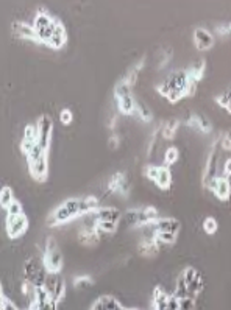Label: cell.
Segmentation results:
<instances>
[{"label":"cell","mask_w":231,"mask_h":310,"mask_svg":"<svg viewBox=\"0 0 231 310\" xmlns=\"http://www.w3.org/2000/svg\"><path fill=\"white\" fill-rule=\"evenodd\" d=\"M99 209V200L96 196H86V198H71L64 201L61 206H58L55 210L50 214L47 218L49 226H57L67 223L72 218H78L81 215L92 214Z\"/></svg>","instance_id":"6da1fadb"},{"label":"cell","mask_w":231,"mask_h":310,"mask_svg":"<svg viewBox=\"0 0 231 310\" xmlns=\"http://www.w3.org/2000/svg\"><path fill=\"white\" fill-rule=\"evenodd\" d=\"M156 90L170 103H176L183 97L194 96L197 90V82L191 78L189 70H176L158 84Z\"/></svg>","instance_id":"7a4b0ae2"},{"label":"cell","mask_w":231,"mask_h":310,"mask_svg":"<svg viewBox=\"0 0 231 310\" xmlns=\"http://www.w3.org/2000/svg\"><path fill=\"white\" fill-rule=\"evenodd\" d=\"M156 218H159L158 210L152 206H147V208L130 209V210L124 212L120 222L128 228H134V226H145L148 223L155 222Z\"/></svg>","instance_id":"3957f363"},{"label":"cell","mask_w":231,"mask_h":310,"mask_svg":"<svg viewBox=\"0 0 231 310\" xmlns=\"http://www.w3.org/2000/svg\"><path fill=\"white\" fill-rule=\"evenodd\" d=\"M222 152H225V150H223V146H222V139L219 136L211 145V152L208 154L205 172H203L201 182H203V187H205V188H209L212 180L217 176V168H219V160H220V153Z\"/></svg>","instance_id":"277c9868"},{"label":"cell","mask_w":231,"mask_h":310,"mask_svg":"<svg viewBox=\"0 0 231 310\" xmlns=\"http://www.w3.org/2000/svg\"><path fill=\"white\" fill-rule=\"evenodd\" d=\"M47 276H49V272L44 265V260L39 259L38 256L36 258H30L24 264V278L25 280L32 282L33 286L36 287L44 286Z\"/></svg>","instance_id":"5b68a950"},{"label":"cell","mask_w":231,"mask_h":310,"mask_svg":"<svg viewBox=\"0 0 231 310\" xmlns=\"http://www.w3.org/2000/svg\"><path fill=\"white\" fill-rule=\"evenodd\" d=\"M43 260H44V265L47 268L49 273H61L63 270V254L60 252L58 250V245H57V240L53 237H49L46 240V250H44V256H43Z\"/></svg>","instance_id":"8992f818"},{"label":"cell","mask_w":231,"mask_h":310,"mask_svg":"<svg viewBox=\"0 0 231 310\" xmlns=\"http://www.w3.org/2000/svg\"><path fill=\"white\" fill-rule=\"evenodd\" d=\"M57 24H58V19H53L49 12H46L43 10L38 12L35 18V22H33V26L38 32L41 44H46V46L49 44L53 32H55V28H57Z\"/></svg>","instance_id":"52a82bcc"},{"label":"cell","mask_w":231,"mask_h":310,"mask_svg":"<svg viewBox=\"0 0 231 310\" xmlns=\"http://www.w3.org/2000/svg\"><path fill=\"white\" fill-rule=\"evenodd\" d=\"M29 229V218L25 214L21 215H7V234L10 238H18Z\"/></svg>","instance_id":"ba28073f"},{"label":"cell","mask_w":231,"mask_h":310,"mask_svg":"<svg viewBox=\"0 0 231 310\" xmlns=\"http://www.w3.org/2000/svg\"><path fill=\"white\" fill-rule=\"evenodd\" d=\"M44 287L49 290L52 300L55 301L57 304H60L64 298V293H66V280L58 274L55 273H49L47 279H46V284Z\"/></svg>","instance_id":"9c48e42d"},{"label":"cell","mask_w":231,"mask_h":310,"mask_svg":"<svg viewBox=\"0 0 231 310\" xmlns=\"http://www.w3.org/2000/svg\"><path fill=\"white\" fill-rule=\"evenodd\" d=\"M29 172L38 182H44L49 178V152L35 160H29Z\"/></svg>","instance_id":"30bf717a"},{"label":"cell","mask_w":231,"mask_h":310,"mask_svg":"<svg viewBox=\"0 0 231 310\" xmlns=\"http://www.w3.org/2000/svg\"><path fill=\"white\" fill-rule=\"evenodd\" d=\"M38 142L43 145L46 150H49L50 140H52V132H53V120L50 116L43 114L38 120Z\"/></svg>","instance_id":"8fae6325"},{"label":"cell","mask_w":231,"mask_h":310,"mask_svg":"<svg viewBox=\"0 0 231 310\" xmlns=\"http://www.w3.org/2000/svg\"><path fill=\"white\" fill-rule=\"evenodd\" d=\"M130 181L127 178V174L125 173H122V172H117L114 173L111 180L108 181V192H111V194H116V195H120V196H124L127 198L130 195Z\"/></svg>","instance_id":"7c38bea8"},{"label":"cell","mask_w":231,"mask_h":310,"mask_svg":"<svg viewBox=\"0 0 231 310\" xmlns=\"http://www.w3.org/2000/svg\"><path fill=\"white\" fill-rule=\"evenodd\" d=\"M209 190H212V194L219 200L226 201L231 196V184L226 176H223V174L219 176V174H217L209 186Z\"/></svg>","instance_id":"4fadbf2b"},{"label":"cell","mask_w":231,"mask_h":310,"mask_svg":"<svg viewBox=\"0 0 231 310\" xmlns=\"http://www.w3.org/2000/svg\"><path fill=\"white\" fill-rule=\"evenodd\" d=\"M13 33L21 39H29V41H33V42H41L38 32L35 30V26L25 24V22H15L13 24Z\"/></svg>","instance_id":"5bb4252c"},{"label":"cell","mask_w":231,"mask_h":310,"mask_svg":"<svg viewBox=\"0 0 231 310\" xmlns=\"http://www.w3.org/2000/svg\"><path fill=\"white\" fill-rule=\"evenodd\" d=\"M215 42L214 36L206 28H195L194 30V44L198 50H209Z\"/></svg>","instance_id":"9a60e30c"},{"label":"cell","mask_w":231,"mask_h":310,"mask_svg":"<svg viewBox=\"0 0 231 310\" xmlns=\"http://www.w3.org/2000/svg\"><path fill=\"white\" fill-rule=\"evenodd\" d=\"M91 308L92 310H124V308H127L124 304H120L114 296H111V294H103V296H100L99 300H96V302H94L92 306H91Z\"/></svg>","instance_id":"2e32d148"},{"label":"cell","mask_w":231,"mask_h":310,"mask_svg":"<svg viewBox=\"0 0 231 310\" xmlns=\"http://www.w3.org/2000/svg\"><path fill=\"white\" fill-rule=\"evenodd\" d=\"M78 242L85 246H96L100 242V231L96 226L81 229L78 232Z\"/></svg>","instance_id":"e0dca14e"},{"label":"cell","mask_w":231,"mask_h":310,"mask_svg":"<svg viewBox=\"0 0 231 310\" xmlns=\"http://www.w3.org/2000/svg\"><path fill=\"white\" fill-rule=\"evenodd\" d=\"M94 215V220L96 222H114V223H119L122 220V212L116 208H99L97 210L92 212Z\"/></svg>","instance_id":"ac0fdd59"},{"label":"cell","mask_w":231,"mask_h":310,"mask_svg":"<svg viewBox=\"0 0 231 310\" xmlns=\"http://www.w3.org/2000/svg\"><path fill=\"white\" fill-rule=\"evenodd\" d=\"M159 246L161 244L158 242L156 236L153 237H144L142 242L139 244V254L144 256V258H153L159 252Z\"/></svg>","instance_id":"d6986e66"},{"label":"cell","mask_w":231,"mask_h":310,"mask_svg":"<svg viewBox=\"0 0 231 310\" xmlns=\"http://www.w3.org/2000/svg\"><path fill=\"white\" fill-rule=\"evenodd\" d=\"M150 224L155 231H169V232H175V234H178L180 228H181L180 222L175 218H156Z\"/></svg>","instance_id":"ffe728a7"},{"label":"cell","mask_w":231,"mask_h":310,"mask_svg":"<svg viewBox=\"0 0 231 310\" xmlns=\"http://www.w3.org/2000/svg\"><path fill=\"white\" fill-rule=\"evenodd\" d=\"M66 42H67V33H66V28H64V25L58 20L57 28H55V32H53V34H52V38H50V41H49L47 46H49L50 48L58 50V48H63V47L66 46Z\"/></svg>","instance_id":"44dd1931"},{"label":"cell","mask_w":231,"mask_h":310,"mask_svg":"<svg viewBox=\"0 0 231 310\" xmlns=\"http://www.w3.org/2000/svg\"><path fill=\"white\" fill-rule=\"evenodd\" d=\"M186 125L191 126V128H195L201 132H209L212 130V125L209 120H206L203 116L200 114H191L187 118H186Z\"/></svg>","instance_id":"7402d4cb"},{"label":"cell","mask_w":231,"mask_h":310,"mask_svg":"<svg viewBox=\"0 0 231 310\" xmlns=\"http://www.w3.org/2000/svg\"><path fill=\"white\" fill-rule=\"evenodd\" d=\"M117 100V108H119V112L124 114V116H131L133 112H136V102L131 94L128 96H124V97H119L116 98Z\"/></svg>","instance_id":"603a6c76"},{"label":"cell","mask_w":231,"mask_h":310,"mask_svg":"<svg viewBox=\"0 0 231 310\" xmlns=\"http://www.w3.org/2000/svg\"><path fill=\"white\" fill-rule=\"evenodd\" d=\"M169 298H170V294H167L161 287H155V290H153V308H156V310L169 308Z\"/></svg>","instance_id":"cb8c5ba5"},{"label":"cell","mask_w":231,"mask_h":310,"mask_svg":"<svg viewBox=\"0 0 231 310\" xmlns=\"http://www.w3.org/2000/svg\"><path fill=\"white\" fill-rule=\"evenodd\" d=\"M153 182L161 188V190H167V188L172 186V173H170V170H169L167 166L159 167L158 176H156V180H155Z\"/></svg>","instance_id":"d4e9b609"},{"label":"cell","mask_w":231,"mask_h":310,"mask_svg":"<svg viewBox=\"0 0 231 310\" xmlns=\"http://www.w3.org/2000/svg\"><path fill=\"white\" fill-rule=\"evenodd\" d=\"M180 126V120L178 118H170L164 124V126L161 128V136L164 139H173L176 130Z\"/></svg>","instance_id":"484cf974"},{"label":"cell","mask_w":231,"mask_h":310,"mask_svg":"<svg viewBox=\"0 0 231 310\" xmlns=\"http://www.w3.org/2000/svg\"><path fill=\"white\" fill-rule=\"evenodd\" d=\"M142 67H144V58H142L141 61L136 62V64L131 67V69L128 70V74L124 76V80H125V82H127L130 86H133L136 82H138V76H139V72L142 70Z\"/></svg>","instance_id":"4316f807"},{"label":"cell","mask_w":231,"mask_h":310,"mask_svg":"<svg viewBox=\"0 0 231 310\" xmlns=\"http://www.w3.org/2000/svg\"><path fill=\"white\" fill-rule=\"evenodd\" d=\"M203 279H201V276L200 274H197L195 276V279L191 282V284H187V292H189V298H197V296L201 293V290H203Z\"/></svg>","instance_id":"83f0119b"},{"label":"cell","mask_w":231,"mask_h":310,"mask_svg":"<svg viewBox=\"0 0 231 310\" xmlns=\"http://www.w3.org/2000/svg\"><path fill=\"white\" fill-rule=\"evenodd\" d=\"M136 114H138L144 122H152L153 120V114L150 111V108L142 102H136Z\"/></svg>","instance_id":"f1b7e54d"},{"label":"cell","mask_w":231,"mask_h":310,"mask_svg":"<svg viewBox=\"0 0 231 310\" xmlns=\"http://www.w3.org/2000/svg\"><path fill=\"white\" fill-rule=\"evenodd\" d=\"M173 294H175L178 300H181V298H186V296H189V292H187V282L184 280L183 274H180V278L176 279V286H175Z\"/></svg>","instance_id":"f546056e"},{"label":"cell","mask_w":231,"mask_h":310,"mask_svg":"<svg viewBox=\"0 0 231 310\" xmlns=\"http://www.w3.org/2000/svg\"><path fill=\"white\" fill-rule=\"evenodd\" d=\"M205 67H206V64H205V61H200V62H195L191 69H187L189 70V75H191V78L192 80H195V82L198 83L200 80L203 78V75H205Z\"/></svg>","instance_id":"4dcf8cb0"},{"label":"cell","mask_w":231,"mask_h":310,"mask_svg":"<svg viewBox=\"0 0 231 310\" xmlns=\"http://www.w3.org/2000/svg\"><path fill=\"white\" fill-rule=\"evenodd\" d=\"M13 200H15V194H13V188L5 186L2 188V192H0V206H2L4 209H7Z\"/></svg>","instance_id":"1f68e13d"},{"label":"cell","mask_w":231,"mask_h":310,"mask_svg":"<svg viewBox=\"0 0 231 310\" xmlns=\"http://www.w3.org/2000/svg\"><path fill=\"white\" fill-rule=\"evenodd\" d=\"M215 102H217V104H220L226 112L231 114V86L222 94V96L217 97Z\"/></svg>","instance_id":"d6a6232c"},{"label":"cell","mask_w":231,"mask_h":310,"mask_svg":"<svg viewBox=\"0 0 231 310\" xmlns=\"http://www.w3.org/2000/svg\"><path fill=\"white\" fill-rule=\"evenodd\" d=\"M156 238H158V242L162 245H172V244H175L176 242V234L175 232H169V231H156Z\"/></svg>","instance_id":"836d02e7"},{"label":"cell","mask_w":231,"mask_h":310,"mask_svg":"<svg viewBox=\"0 0 231 310\" xmlns=\"http://www.w3.org/2000/svg\"><path fill=\"white\" fill-rule=\"evenodd\" d=\"M117 224L119 223H114V222H105V220H102V222H96V226L100 232H106V234H113V232H116L117 231Z\"/></svg>","instance_id":"e575fe53"},{"label":"cell","mask_w":231,"mask_h":310,"mask_svg":"<svg viewBox=\"0 0 231 310\" xmlns=\"http://www.w3.org/2000/svg\"><path fill=\"white\" fill-rule=\"evenodd\" d=\"M128 94H131V86L125 82V80H120L114 88V97L119 98V97L128 96Z\"/></svg>","instance_id":"d590c367"},{"label":"cell","mask_w":231,"mask_h":310,"mask_svg":"<svg viewBox=\"0 0 231 310\" xmlns=\"http://www.w3.org/2000/svg\"><path fill=\"white\" fill-rule=\"evenodd\" d=\"M178 156H180L178 148L169 146L167 150H166V153H164V162H166V166H167V167L173 166V164L176 162V160H178Z\"/></svg>","instance_id":"8d00e7d4"},{"label":"cell","mask_w":231,"mask_h":310,"mask_svg":"<svg viewBox=\"0 0 231 310\" xmlns=\"http://www.w3.org/2000/svg\"><path fill=\"white\" fill-rule=\"evenodd\" d=\"M94 280L91 276H78L74 279V286L77 288H88V287H92Z\"/></svg>","instance_id":"74e56055"},{"label":"cell","mask_w":231,"mask_h":310,"mask_svg":"<svg viewBox=\"0 0 231 310\" xmlns=\"http://www.w3.org/2000/svg\"><path fill=\"white\" fill-rule=\"evenodd\" d=\"M217 228H219V224H217L215 218H212V217H208V218H205V222H203V229H205V232H206L208 236L215 234V232H217Z\"/></svg>","instance_id":"f35d334b"},{"label":"cell","mask_w":231,"mask_h":310,"mask_svg":"<svg viewBox=\"0 0 231 310\" xmlns=\"http://www.w3.org/2000/svg\"><path fill=\"white\" fill-rule=\"evenodd\" d=\"M24 139L38 142V126H35V125H27V126L24 128Z\"/></svg>","instance_id":"ab89813d"},{"label":"cell","mask_w":231,"mask_h":310,"mask_svg":"<svg viewBox=\"0 0 231 310\" xmlns=\"http://www.w3.org/2000/svg\"><path fill=\"white\" fill-rule=\"evenodd\" d=\"M0 307H2V310H18V306L15 302H11V300H8L4 290L0 292Z\"/></svg>","instance_id":"60d3db41"},{"label":"cell","mask_w":231,"mask_h":310,"mask_svg":"<svg viewBox=\"0 0 231 310\" xmlns=\"http://www.w3.org/2000/svg\"><path fill=\"white\" fill-rule=\"evenodd\" d=\"M24 214V208L18 200H13V203L7 208V215H21Z\"/></svg>","instance_id":"b9f144b4"},{"label":"cell","mask_w":231,"mask_h":310,"mask_svg":"<svg viewBox=\"0 0 231 310\" xmlns=\"http://www.w3.org/2000/svg\"><path fill=\"white\" fill-rule=\"evenodd\" d=\"M60 120H61L63 125H71V124L74 122V112L66 108V110H63V111L60 112Z\"/></svg>","instance_id":"7bdbcfd3"},{"label":"cell","mask_w":231,"mask_h":310,"mask_svg":"<svg viewBox=\"0 0 231 310\" xmlns=\"http://www.w3.org/2000/svg\"><path fill=\"white\" fill-rule=\"evenodd\" d=\"M181 274H183V278H184V280L187 282V284H191V282L195 279V276H197L198 273H197V270H195V268H192V266H187V268H184V270H183Z\"/></svg>","instance_id":"ee69618b"},{"label":"cell","mask_w":231,"mask_h":310,"mask_svg":"<svg viewBox=\"0 0 231 310\" xmlns=\"http://www.w3.org/2000/svg\"><path fill=\"white\" fill-rule=\"evenodd\" d=\"M195 307H197V304H195L194 298H189V296H186V298L180 300V310H192Z\"/></svg>","instance_id":"f6af8a7d"},{"label":"cell","mask_w":231,"mask_h":310,"mask_svg":"<svg viewBox=\"0 0 231 310\" xmlns=\"http://www.w3.org/2000/svg\"><path fill=\"white\" fill-rule=\"evenodd\" d=\"M158 172H159V167L158 166H148L144 168V174L150 180V181H155L156 176H158Z\"/></svg>","instance_id":"bcb514c9"},{"label":"cell","mask_w":231,"mask_h":310,"mask_svg":"<svg viewBox=\"0 0 231 310\" xmlns=\"http://www.w3.org/2000/svg\"><path fill=\"white\" fill-rule=\"evenodd\" d=\"M38 142H33V140H27V139H22V142H21V150H22V153L27 156L30 152H32V148L36 145Z\"/></svg>","instance_id":"7dc6e473"},{"label":"cell","mask_w":231,"mask_h":310,"mask_svg":"<svg viewBox=\"0 0 231 310\" xmlns=\"http://www.w3.org/2000/svg\"><path fill=\"white\" fill-rule=\"evenodd\" d=\"M220 139H222L223 150H225V152H231V130L226 131L223 136H220Z\"/></svg>","instance_id":"c3c4849f"},{"label":"cell","mask_w":231,"mask_h":310,"mask_svg":"<svg viewBox=\"0 0 231 310\" xmlns=\"http://www.w3.org/2000/svg\"><path fill=\"white\" fill-rule=\"evenodd\" d=\"M169 308L170 310H180V300L175 294H170L169 298Z\"/></svg>","instance_id":"681fc988"},{"label":"cell","mask_w":231,"mask_h":310,"mask_svg":"<svg viewBox=\"0 0 231 310\" xmlns=\"http://www.w3.org/2000/svg\"><path fill=\"white\" fill-rule=\"evenodd\" d=\"M120 144V138L117 136V134H113V136L110 138V140H108V145H110V148H113V150H116V148L119 146Z\"/></svg>","instance_id":"f907efd6"},{"label":"cell","mask_w":231,"mask_h":310,"mask_svg":"<svg viewBox=\"0 0 231 310\" xmlns=\"http://www.w3.org/2000/svg\"><path fill=\"white\" fill-rule=\"evenodd\" d=\"M223 176H226V178L231 176V158H228L223 164Z\"/></svg>","instance_id":"816d5d0a"},{"label":"cell","mask_w":231,"mask_h":310,"mask_svg":"<svg viewBox=\"0 0 231 310\" xmlns=\"http://www.w3.org/2000/svg\"><path fill=\"white\" fill-rule=\"evenodd\" d=\"M217 33H219V34H223V36L231 34V24L223 25V26H219V28H217Z\"/></svg>","instance_id":"f5cc1de1"},{"label":"cell","mask_w":231,"mask_h":310,"mask_svg":"<svg viewBox=\"0 0 231 310\" xmlns=\"http://www.w3.org/2000/svg\"><path fill=\"white\" fill-rule=\"evenodd\" d=\"M116 124H117V117H114V118L111 120L110 125H108V128H110V130H114V128H116Z\"/></svg>","instance_id":"db71d44e"}]
</instances>
